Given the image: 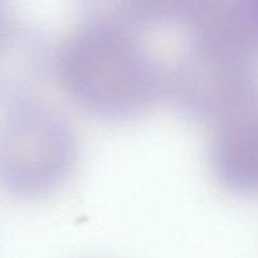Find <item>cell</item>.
Returning a JSON list of instances; mask_svg holds the SVG:
<instances>
[{
  "label": "cell",
  "instance_id": "6",
  "mask_svg": "<svg viewBox=\"0 0 258 258\" xmlns=\"http://www.w3.org/2000/svg\"><path fill=\"white\" fill-rule=\"evenodd\" d=\"M10 14H12V13L9 12V9H8V7L5 5V3L0 2V23H2L3 20L7 19Z\"/></svg>",
  "mask_w": 258,
  "mask_h": 258
},
{
  "label": "cell",
  "instance_id": "5",
  "mask_svg": "<svg viewBox=\"0 0 258 258\" xmlns=\"http://www.w3.org/2000/svg\"><path fill=\"white\" fill-rule=\"evenodd\" d=\"M209 164L217 180L236 193L258 191V101L212 123Z\"/></svg>",
  "mask_w": 258,
  "mask_h": 258
},
{
  "label": "cell",
  "instance_id": "1",
  "mask_svg": "<svg viewBox=\"0 0 258 258\" xmlns=\"http://www.w3.org/2000/svg\"><path fill=\"white\" fill-rule=\"evenodd\" d=\"M71 100L105 120H128L166 98V71L123 3L87 10L54 53Z\"/></svg>",
  "mask_w": 258,
  "mask_h": 258
},
{
  "label": "cell",
  "instance_id": "3",
  "mask_svg": "<svg viewBox=\"0 0 258 258\" xmlns=\"http://www.w3.org/2000/svg\"><path fill=\"white\" fill-rule=\"evenodd\" d=\"M77 160V139L67 120L37 98L12 106L0 121V185L37 199L67 181Z\"/></svg>",
  "mask_w": 258,
  "mask_h": 258
},
{
  "label": "cell",
  "instance_id": "4",
  "mask_svg": "<svg viewBox=\"0 0 258 258\" xmlns=\"http://www.w3.org/2000/svg\"><path fill=\"white\" fill-rule=\"evenodd\" d=\"M54 53L42 30L12 14L0 23V102L12 106L33 100L53 71Z\"/></svg>",
  "mask_w": 258,
  "mask_h": 258
},
{
  "label": "cell",
  "instance_id": "2",
  "mask_svg": "<svg viewBox=\"0 0 258 258\" xmlns=\"http://www.w3.org/2000/svg\"><path fill=\"white\" fill-rule=\"evenodd\" d=\"M166 98L191 118L211 123L258 101V4L183 2Z\"/></svg>",
  "mask_w": 258,
  "mask_h": 258
}]
</instances>
